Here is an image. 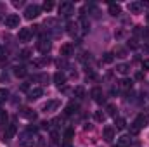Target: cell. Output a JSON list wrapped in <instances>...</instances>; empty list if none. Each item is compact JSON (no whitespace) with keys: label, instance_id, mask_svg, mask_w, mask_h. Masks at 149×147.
<instances>
[{"label":"cell","instance_id":"e575fe53","mask_svg":"<svg viewBox=\"0 0 149 147\" xmlns=\"http://www.w3.org/2000/svg\"><path fill=\"white\" fill-rule=\"evenodd\" d=\"M73 135H74L73 128H68V130L64 132V139H66V140H71V139H73Z\"/></svg>","mask_w":149,"mask_h":147},{"label":"cell","instance_id":"603a6c76","mask_svg":"<svg viewBox=\"0 0 149 147\" xmlns=\"http://www.w3.org/2000/svg\"><path fill=\"white\" fill-rule=\"evenodd\" d=\"M80 24H81V30H83V31H88L90 23H88V19H87L85 16H81V17H80Z\"/></svg>","mask_w":149,"mask_h":147},{"label":"cell","instance_id":"7402d4cb","mask_svg":"<svg viewBox=\"0 0 149 147\" xmlns=\"http://www.w3.org/2000/svg\"><path fill=\"white\" fill-rule=\"evenodd\" d=\"M116 71L120 74H128L130 68H128V64H118V66H116Z\"/></svg>","mask_w":149,"mask_h":147},{"label":"cell","instance_id":"8992f818","mask_svg":"<svg viewBox=\"0 0 149 147\" xmlns=\"http://www.w3.org/2000/svg\"><path fill=\"white\" fill-rule=\"evenodd\" d=\"M31 37H33V33H31V30H30V28H21V30H19V35H17L19 42L26 43V42H30V40H31Z\"/></svg>","mask_w":149,"mask_h":147},{"label":"cell","instance_id":"f1b7e54d","mask_svg":"<svg viewBox=\"0 0 149 147\" xmlns=\"http://www.w3.org/2000/svg\"><path fill=\"white\" fill-rule=\"evenodd\" d=\"M94 118H95V121H99V123H102V121L106 119V114H104L102 111H95V114H94Z\"/></svg>","mask_w":149,"mask_h":147},{"label":"cell","instance_id":"ac0fdd59","mask_svg":"<svg viewBox=\"0 0 149 147\" xmlns=\"http://www.w3.org/2000/svg\"><path fill=\"white\" fill-rule=\"evenodd\" d=\"M21 116H24V118H28V119H35V118H37V114L31 109H28V107H23V109H21Z\"/></svg>","mask_w":149,"mask_h":147},{"label":"cell","instance_id":"9a60e30c","mask_svg":"<svg viewBox=\"0 0 149 147\" xmlns=\"http://www.w3.org/2000/svg\"><path fill=\"white\" fill-rule=\"evenodd\" d=\"M71 52H73V43H64L63 47H61V55L63 57H68V55H71Z\"/></svg>","mask_w":149,"mask_h":147},{"label":"cell","instance_id":"e0dca14e","mask_svg":"<svg viewBox=\"0 0 149 147\" xmlns=\"http://www.w3.org/2000/svg\"><path fill=\"white\" fill-rule=\"evenodd\" d=\"M132 87H134V81H132L130 78H123V80L120 81V88H121V90H132Z\"/></svg>","mask_w":149,"mask_h":147},{"label":"cell","instance_id":"4316f807","mask_svg":"<svg viewBox=\"0 0 149 147\" xmlns=\"http://www.w3.org/2000/svg\"><path fill=\"white\" fill-rule=\"evenodd\" d=\"M47 64H49V59H45V57L33 61V66H35V68H43V66H47Z\"/></svg>","mask_w":149,"mask_h":147},{"label":"cell","instance_id":"cb8c5ba5","mask_svg":"<svg viewBox=\"0 0 149 147\" xmlns=\"http://www.w3.org/2000/svg\"><path fill=\"white\" fill-rule=\"evenodd\" d=\"M74 97L76 99H83L85 97V88L83 87H74Z\"/></svg>","mask_w":149,"mask_h":147},{"label":"cell","instance_id":"2e32d148","mask_svg":"<svg viewBox=\"0 0 149 147\" xmlns=\"http://www.w3.org/2000/svg\"><path fill=\"white\" fill-rule=\"evenodd\" d=\"M130 144H132V137L130 135H121L118 139V146L120 147H130Z\"/></svg>","mask_w":149,"mask_h":147},{"label":"cell","instance_id":"d590c367","mask_svg":"<svg viewBox=\"0 0 149 147\" xmlns=\"http://www.w3.org/2000/svg\"><path fill=\"white\" fill-rule=\"evenodd\" d=\"M30 55H31V50H30V49H24V50L21 52V59H24V61L30 59Z\"/></svg>","mask_w":149,"mask_h":147},{"label":"cell","instance_id":"ee69618b","mask_svg":"<svg viewBox=\"0 0 149 147\" xmlns=\"http://www.w3.org/2000/svg\"><path fill=\"white\" fill-rule=\"evenodd\" d=\"M146 19H148V23H149V14H148V16H146Z\"/></svg>","mask_w":149,"mask_h":147},{"label":"cell","instance_id":"f6af8a7d","mask_svg":"<svg viewBox=\"0 0 149 147\" xmlns=\"http://www.w3.org/2000/svg\"><path fill=\"white\" fill-rule=\"evenodd\" d=\"M113 147H120V146H113Z\"/></svg>","mask_w":149,"mask_h":147},{"label":"cell","instance_id":"d6a6232c","mask_svg":"<svg viewBox=\"0 0 149 147\" xmlns=\"http://www.w3.org/2000/svg\"><path fill=\"white\" fill-rule=\"evenodd\" d=\"M106 111H108V114H109V116H114V118H116V106H114V104H108V107H106Z\"/></svg>","mask_w":149,"mask_h":147},{"label":"cell","instance_id":"f546056e","mask_svg":"<svg viewBox=\"0 0 149 147\" xmlns=\"http://www.w3.org/2000/svg\"><path fill=\"white\" fill-rule=\"evenodd\" d=\"M14 74H16V76H24V74H26V68H24V66L14 68Z\"/></svg>","mask_w":149,"mask_h":147},{"label":"cell","instance_id":"4dcf8cb0","mask_svg":"<svg viewBox=\"0 0 149 147\" xmlns=\"http://www.w3.org/2000/svg\"><path fill=\"white\" fill-rule=\"evenodd\" d=\"M114 55H116V57H127V50H125V49H121V47H116Z\"/></svg>","mask_w":149,"mask_h":147},{"label":"cell","instance_id":"277c9868","mask_svg":"<svg viewBox=\"0 0 149 147\" xmlns=\"http://www.w3.org/2000/svg\"><path fill=\"white\" fill-rule=\"evenodd\" d=\"M73 12H74V5L71 3V2H63V3L59 5V14H61V16L70 17Z\"/></svg>","mask_w":149,"mask_h":147},{"label":"cell","instance_id":"3957f363","mask_svg":"<svg viewBox=\"0 0 149 147\" xmlns=\"http://www.w3.org/2000/svg\"><path fill=\"white\" fill-rule=\"evenodd\" d=\"M40 12H42V7H38V5H28L26 9H24V17L26 19H37L38 16H40Z\"/></svg>","mask_w":149,"mask_h":147},{"label":"cell","instance_id":"5bb4252c","mask_svg":"<svg viewBox=\"0 0 149 147\" xmlns=\"http://www.w3.org/2000/svg\"><path fill=\"white\" fill-rule=\"evenodd\" d=\"M16 132H17V128H16L14 125H10V126L7 128V132L3 133V142H9V140H10V139L16 135Z\"/></svg>","mask_w":149,"mask_h":147},{"label":"cell","instance_id":"6da1fadb","mask_svg":"<svg viewBox=\"0 0 149 147\" xmlns=\"http://www.w3.org/2000/svg\"><path fill=\"white\" fill-rule=\"evenodd\" d=\"M146 123H148V119H146L142 114H141V116H137V118H135V121L130 125V133H132V135H137V133L146 126Z\"/></svg>","mask_w":149,"mask_h":147},{"label":"cell","instance_id":"60d3db41","mask_svg":"<svg viewBox=\"0 0 149 147\" xmlns=\"http://www.w3.org/2000/svg\"><path fill=\"white\" fill-rule=\"evenodd\" d=\"M21 5H23V2H21V0H19V2H17V0L14 2V7H21Z\"/></svg>","mask_w":149,"mask_h":147},{"label":"cell","instance_id":"30bf717a","mask_svg":"<svg viewBox=\"0 0 149 147\" xmlns=\"http://www.w3.org/2000/svg\"><path fill=\"white\" fill-rule=\"evenodd\" d=\"M102 137H104L106 142H113V139H114V128H113V126H104Z\"/></svg>","mask_w":149,"mask_h":147},{"label":"cell","instance_id":"9c48e42d","mask_svg":"<svg viewBox=\"0 0 149 147\" xmlns=\"http://www.w3.org/2000/svg\"><path fill=\"white\" fill-rule=\"evenodd\" d=\"M90 95H92V99H94L95 102H99V104H102V102H104L102 90H101L99 87H94V88H92V92H90Z\"/></svg>","mask_w":149,"mask_h":147},{"label":"cell","instance_id":"836d02e7","mask_svg":"<svg viewBox=\"0 0 149 147\" xmlns=\"http://www.w3.org/2000/svg\"><path fill=\"white\" fill-rule=\"evenodd\" d=\"M7 97H9V90L7 88H0V102L7 101Z\"/></svg>","mask_w":149,"mask_h":147},{"label":"cell","instance_id":"7c38bea8","mask_svg":"<svg viewBox=\"0 0 149 147\" xmlns=\"http://www.w3.org/2000/svg\"><path fill=\"white\" fill-rule=\"evenodd\" d=\"M54 83H56L57 87H63V85L66 83V74H64V73H61V71L54 73Z\"/></svg>","mask_w":149,"mask_h":147},{"label":"cell","instance_id":"8d00e7d4","mask_svg":"<svg viewBox=\"0 0 149 147\" xmlns=\"http://www.w3.org/2000/svg\"><path fill=\"white\" fill-rule=\"evenodd\" d=\"M42 9L49 12V10H52V9H54V3H52V2H43V7H42Z\"/></svg>","mask_w":149,"mask_h":147},{"label":"cell","instance_id":"ba28073f","mask_svg":"<svg viewBox=\"0 0 149 147\" xmlns=\"http://www.w3.org/2000/svg\"><path fill=\"white\" fill-rule=\"evenodd\" d=\"M144 7H146L144 2H130V3H128V10H130L132 14H139Z\"/></svg>","mask_w":149,"mask_h":147},{"label":"cell","instance_id":"b9f144b4","mask_svg":"<svg viewBox=\"0 0 149 147\" xmlns=\"http://www.w3.org/2000/svg\"><path fill=\"white\" fill-rule=\"evenodd\" d=\"M135 78H137V80H142V78H144V74H142V73H137V74H135Z\"/></svg>","mask_w":149,"mask_h":147},{"label":"cell","instance_id":"83f0119b","mask_svg":"<svg viewBox=\"0 0 149 147\" xmlns=\"http://www.w3.org/2000/svg\"><path fill=\"white\" fill-rule=\"evenodd\" d=\"M50 142H52V146H59V133L56 130L50 132Z\"/></svg>","mask_w":149,"mask_h":147},{"label":"cell","instance_id":"4fadbf2b","mask_svg":"<svg viewBox=\"0 0 149 147\" xmlns=\"http://www.w3.org/2000/svg\"><path fill=\"white\" fill-rule=\"evenodd\" d=\"M57 107H59V101H49L47 104H43L42 111H43V112H50V111L57 109Z\"/></svg>","mask_w":149,"mask_h":147},{"label":"cell","instance_id":"7a4b0ae2","mask_svg":"<svg viewBox=\"0 0 149 147\" xmlns=\"http://www.w3.org/2000/svg\"><path fill=\"white\" fill-rule=\"evenodd\" d=\"M33 132H24V133H21L19 135V142H21V146L23 147H33V146H37V140L33 139V135H31Z\"/></svg>","mask_w":149,"mask_h":147},{"label":"cell","instance_id":"52a82bcc","mask_svg":"<svg viewBox=\"0 0 149 147\" xmlns=\"http://www.w3.org/2000/svg\"><path fill=\"white\" fill-rule=\"evenodd\" d=\"M38 50L42 52V54H47L49 50H50V47H52V43H50V40L49 38H40V42H38Z\"/></svg>","mask_w":149,"mask_h":147},{"label":"cell","instance_id":"ab89813d","mask_svg":"<svg viewBox=\"0 0 149 147\" xmlns=\"http://www.w3.org/2000/svg\"><path fill=\"white\" fill-rule=\"evenodd\" d=\"M142 68H144V69H149V59H144V61H142Z\"/></svg>","mask_w":149,"mask_h":147},{"label":"cell","instance_id":"7bdbcfd3","mask_svg":"<svg viewBox=\"0 0 149 147\" xmlns=\"http://www.w3.org/2000/svg\"><path fill=\"white\" fill-rule=\"evenodd\" d=\"M144 50H146V52H149V45H144Z\"/></svg>","mask_w":149,"mask_h":147},{"label":"cell","instance_id":"74e56055","mask_svg":"<svg viewBox=\"0 0 149 147\" xmlns=\"http://www.w3.org/2000/svg\"><path fill=\"white\" fill-rule=\"evenodd\" d=\"M128 47H130V49H137V47H139L137 40H130V42H128Z\"/></svg>","mask_w":149,"mask_h":147},{"label":"cell","instance_id":"44dd1931","mask_svg":"<svg viewBox=\"0 0 149 147\" xmlns=\"http://www.w3.org/2000/svg\"><path fill=\"white\" fill-rule=\"evenodd\" d=\"M120 12H121V7L118 3H109V14L111 16H118Z\"/></svg>","mask_w":149,"mask_h":147},{"label":"cell","instance_id":"484cf974","mask_svg":"<svg viewBox=\"0 0 149 147\" xmlns=\"http://www.w3.org/2000/svg\"><path fill=\"white\" fill-rule=\"evenodd\" d=\"M78 111V104L76 102H70L68 106H66V114H73Z\"/></svg>","mask_w":149,"mask_h":147},{"label":"cell","instance_id":"d6986e66","mask_svg":"<svg viewBox=\"0 0 149 147\" xmlns=\"http://www.w3.org/2000/svg\"><path fill=\"white\" fill-rule=\"evenodd\" d=\"M68 33H70L71 37H80V33H78V24L70 23V24H68Z\"/></svg>","mask_w":149,"mask_h":147},{"label":"cell","instance_id":"ffe728a7","mask_svg":"<svg viewBox=\"0 0 149 147\" xmlns=\"http://www.w3.org/2000/svg\"><path fill=\"white\" fill-rule=\"evenodd\" d=\"M125 126H127V121L123 118H114V128L116 130H123Z\"/></svg>","mask_w":149,"mask_h":147},{"label":"cell","instance_id":"5b68a950","mask_svg":"<svg viewBox=\"0 0 149 147\" xmlns=\"http://www.w3.org/2000/svg\"><path fill=\"white\" fill-rule=\"evenodd\" d=\"M5 26L7 28H17L19 26V16L17 14H9L5 17Z\"/></svg>","mask_w":149,"mask_h":147},{"label":"cell","instance_id":"1f68e13d","mask_svg":"<svg viewBox=\"0 0 149 147\" xmlns=\"http://www.w3.org/2000/svg\"><path fill=\"white\" fill-rule=\"evenodd\" d=\"M7 119H9V114L0 109V125H7Z\"/></svg>","mask_w":149,"mask_h":147},{"label":"cell","instance_id":"8fae6325","mask_svg":"<svg viewBox=\"0 0 149 147\" xmlns=\"http://www.w3.org/2000/svg\"><path fill=\"white\" fill-rule=\"evenodd\" d=\"M43 95V90L40 88V87H37V88H31L30 92H28V99L30 101H37V99H40Z\"/></svg>","mask_w":149,"mask_h":147},{"label":"cell","instance_id":"f35d334b","mask_svg":"<svg viewBox=\"0 0 149 147\" xmlns=\"http://www.w3.org/2000/svg\"><path fill=\"white\" fill-rule=\"evenodd\" d=\"M142 37H144V40H146V38L149 40V28H144V30H142Z\"/></svg>","mask_w":149,"mask_h":147},{"label":"cell","instance_id":"d4e9b609","mask_svg":"<svg viewBox=\"0 0 149 147\" xmlns=\"http://www.w3.org/2000/svg\"><path fill=\"white\" fill-rule=\"evenodd\" d=\"M113 61H114V54H113V52H106V54L102 55V62H106V64H111Z\"/></svg>","mask_w":149,"mask_h":147}]
</instances>
